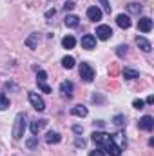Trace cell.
Here are the masks:
<instances>
[{"mask_svg":"<svg viewBox=\"0 0 154 156\" xmlns=\"http://www.w3.org/2000/svg\"><path fill=\"white\" fill-rule=\"evenodd\" d=\"M26 127H27V123H26V113H18L16 118H15V123H13V138L15 140H20L22 136H24V133H26Z\"/></svg>","mask_w":154,"mask_h":156,"instance_id":"1","label":"cell"},{"mask_svg":"<svg viewBox=\"0 0 154 156\" xmlns=\"http://www.w3.org/2000/svg\"><path fill=\"white\" fill-rule=\"evenodd\" d=\"M109 138H111V134H107V133H103V131H94V133L91 134V140H93V144H94L96 147H103V145L109 142Z\"/></svg>","mask_w":154,"mask_h":156,"instance_id":"2","label":"cell"},{"mask_svg":"<svg viewBox=\"0 0 154 156\" xmlns=\"http://www.w3.org/2000/svg\"><path fill=\"white\" fill-rule=\"evenodd\" d=\"M80 76L83 78L85 82H93L94 80V69L87 62H82L80 64Z\"/></svg>","mask_w":154,"mask_h":156,"instance_id":"3","label":"cell"},{"mask_svg":"<svg viewBox=\"0 0 154 156\" xmlns=\"http://www.w3.org/2000/svg\"><path fill=\"white\" fill-rule=\"evenodd\" d=\"M27 96H29V102H31V105H33V107H35V109H37L38 113L45 111V102H44V100L40 98L37 93H33V91H31V93H29Z\"/></svg>","mask_w":154,"mask_h":156,"instance_id":"4","label":"cell"},{"mask_svg":"<svg viewBox=\"0 0 154 156\" xmlns=\"http://www.w3.org/2000/svg\"><path fill=\"white\" fill-rule=\"evenodd\" d=\"M138 29H140L142 33H151V31H152V20H151L149 16H142V18L138 20Z\"/></svg>","mask_w":154,"mask_h":156,"instance_id":"5","label":"cell"},{"mask_svg":"<svg viewBox=\"0 0 154 156\" xmlns=\"http://www.w3.org/2000/svg\"><path fill=\"white\" fill-rule=\"evenodd\" d=\"M96 37L100 40H109L113 37V29L109 26H98L96 27Z\"/></svg>","mask_w":154,"mask_h":156,"instance_id":"6","label":"cell"},{"mask_svg":"<svg viewBox=\"0 0 154 156\" xmlns=\"http://www.w3.org/2000/svg\"><path fill=\"white\" fill-rule=\"evenodd\" d=\"M87 18H89V20H93V22L102 20V9H100L98 5H91V7L87 9Z\"/></svg>","mask_w":154,"mask_h":156,"instance_id":"7","label":"cell"},{"mask_svg":"<svg viewBox=\"0 0 154 156\" xmlns=\"http://www.w3.org/2000/svg\"><path fill=\"white\" fill-rule=\"evenodd\" d=\"M140 129H143V131H152L154 129V118L149 116V115H145L143 118H140Z\"/></svg>","mask_w":154,"mask_h":156,"instance_id":"8","label":"cell"},{"mask_svg":"<svg viewBox=\"0 0 154 156\" xmlns=\"http://www.w3.org/2000/svg\"><path fill=\"white\" fill-rule=\"evenodd\" d=\"M103 147H105V151H107V154H109V156H120V154H121V149H120L114 142H113V138H109V142H107Z\"/></svg>","mask_w":154,"mask_h":156,"instance_id":"9","label":"cell"},{"mask_svg":"<svg viewBox=\"0 0 154 156\" xmlns=\"http://www.w3.org/2000/svg\"><path fill=\"white\" fill-rule=\"evenodd\" d=\"M73 89H75V85H73V82H69V80H65V82L60 83V93H62L64 96H67V98L73 96Z\"/></svg>","mask_w":154,"mask_h":156,"instance_id":"10","label":"cell"},{"mask_svg":"<svg viewBox=\"0 0 154 156\" xmlns=\"http://www.w3.org/2000/svg\"><path fill=\"white\" fill-rule=\"evenodd\" d=\"M82 47H83V49H94V47H96V38H94V35H83V37H82Z\"/></svg>","mask_w":154,"mask_h":156,"instance_id":"11","label":"cell"},{"mask_svg":"<svg viewBox=\"0 0 154 156\" xmlns=\"http://www.w3.org/2000/svg\"><path fill=\"white\" fill-rule=\"evenodd\" d=\"M111 138H113V142H114L116 145L123 151L125 147H127V138H125V134L123 133H116V134H111Z\"/></svg>","mask_w":154,"mask_h":156,"instance_id":"12","label":"cell"},{"mask_svg":"<svg viewBox=\"0 0 154 156\" xmlns=\"http://www.w3.org/2000/svg\"><path fill=\"white\" fill-rule=\"evenodd\" d=\"M136 45H138L143 53H151V51H152L151 42H149L147 38H143V37H138V38H136Z\"/></svg>","mask_w":154,"mask_h":156,"instance_id":"13","label":"cell"},{"mask_svg":"<svg viewBox=\"0 0 154 156\" xmlns=\"http://www.w3.org/2000/svg\"><path fill=\"white\" fill-rule=\"evenodd\" d=\"M116 24H118L121 29H129V27H131V18H129V15H118V16H116Z\"/></svg>","mask_w":154,"mask_h":156,"instance_id":"14","label":"cell"},{"mask_svg":"<svg viewBox=\"0 0 154 156\" xmlns=\"http://www.w3.org/2000/svg\"><path fill=\"white\" fill-rule=\"evenodd\" d=\"M38 40H40V33H31V37L26 40V45H27L29 49H37Z\"/></svg>","mask_w":154,"mask_h":156,"instance_id":"15","label":"cell"},{"mask_svg":"<svg viewBox=\"0 0 154 156\" xmlns=\"http://www.w3.org/2000/svg\"><path fill=\"white\" fill-rule=\"evenodd\" d=\"M64 24H65L67 27H76L78 24H80V18H78L76 15H65Z\"/></svg>","mask_w":154,"mask_h":156,"instance_id":"16","label":"cell"},{"mask_svg":"<svg viewBox=\"0 0 154 156\" xmlns=\"http://www.w3.org/2000/svg\"><path fill=\"white\" fill-rule=\"evenodd\" d=\"M62 140V136H60V133H56V131H49L47 134H45V142L47 144H58Z\"/></svg>","mask_w":154,"mask_h":156,"instance_id":"17","label":"cell"},{"mask_svg":"<svg viewBox=\"0 0 154 156\" xmlns=\"http://www.w3.org/2000/svg\"><path fill=\"white\" fill-rule=\"evenodd\" d=\"M121 75H123V78H127V80H134V78L140 76V71L131 69V67H125V69H121Z\"/></svg>","mask_w":154,"mask_h":156,"instance_id":"18","label":"cell"},{"mask_svg":"<svg viewBox=\"0 0 154 156\" xmlns=\"http://www.w3.org/2000/svg\"><path fill=\"white\" fill-rule=\"evenodd\" d=\"M87 107L85 105H75L73 109H71V115L73 116H80V118H83V116H87Z\"/></svg>","mask_w":154,"mask_h":156,"instance_id":"19","label":"cell"},{"mask_svg":"<svg viewBox=\"0 0 154 156\" xmlns=\"http://www.w3.org/2000/svg\"><path fill=\"white\" fill-rule=\"evenodd\" d=\"M45 123H47L45 120H35V122L31 123V133H33V136H37V134H38L40 129H42V127H44Z\"/></svg>","mask_w":154,"mask_h":156,"instance_id":"20","label":"cell"},{"mask_svg":"<svg viewBox=\"0 0 154 156\" xmlns=\"http://www.w3.org/2000/svg\"><path fill=\"white\" fill-rule=\"evenodd\" d=\"M62 45H64L65 49H73V47L76 45V38L71 37V35H67V37H64V40H62Z\"/></svg>","mask_w":154,"mask_h":156,"instance_id":"21","label":"cell"},{"mask_svg":"<svg viewBox=\"0 0 154 156\" xmlns=\"http://www.w3.org/2000/svg\"><path fill=\"white\" fill-rule=\"evenodd\" d=\"M62 66H64L65 69H73V67H75V58H73V56H64V58H62Z\"/></svg>","mask_w":154,"mask_h":156,"instance_id":"22","label":"cell"},{"mask_svg":"<svg viewBox=\"0 0 154 156\" xmlns=\"http://www.w3.org/2000/svg\"><path fill=\"white\" fill-rule=\"evenodd\" d=\"M127 7H129V11H131L132 15H140V13H142V5H140L138 2H131Z\"/></svg>","mask_w":154,"mask_h":156,"instance_id":"23","label":"cell"},{"mask_svg":"<svg viewBox=\"0 0 154 156\" xmlns=\"http://www.w3.org/2000/svg\"><path fill=\"white\" fill-rule=\"evenodd\" d=\"M7 107H9V98L0 91V111H5Z\"/></svg>","mask_w":154,"mask_h":156,"instance_id":"24","label":"cell"},{"mask_svg":"<svg viewBox=\"0 0 154 156\" xmlns=\"http://www.w3.org/2000/svg\"><path fill=\"white\" fill-rule=\"evenodd\" d=\"M26 147H27V149H35V147H38V136L29 138V140L26 142Z\"/></svg>","mask_w":154,"mask_h":156,"instance_id":"25","label":"cell"},{"mask_svg":"<svg viewBox=\"0 0 154 156\" xmlns=\"http://www.w3.org/2000/svg\"><path fill=\"white\" fill-rule=\"evenodd\" d=\"M113 123L118 125V127H123V125H125V116H123V115H116V116L113 118Z\"/></svg>","mask_w":154,"mask_h":156,"instance_id":"26","label":"cell"},{"mask_svg":"<svg viewBox=\"0 0 154 156\" xmlns=\"http://www.w3.org/2000/svg\"><path fill=\"white\" fill-rule=\"evenodd\" d=\"M37 83H38V89L40 91H44V93H51V91H53V89L45 83V80H37Z\"/></svg>","mask_w":154,"mask_h":156,"instance_id":"27","label":"cell"},{"mask_svg":"<svg viewBox=\"0 0 154 156\" xmlns=\"http://www.w3.org/2000/svg\"><path fill=\"white\" fill-rule=\"evenodd\" d=\"M118 73H120V67H118V64H113V66L109 67V76H111V78H116V76H118Z\"/></svg>","mask_w":154,"mask_h":156,"instance_id":"28","label":"cell"},{"mask_svg":"<svg viewBox=\"0 0 154 156\" xmlns=\"http://www.w3.org/2000/svg\"><path fill=\"white\" fill-rule=\"evenodd\" d=\"M116 55H118L120 58H123V56L127 55V45H118V47H116Z\"/></svg>","mask_w":154,"mask_h":156,"instance_id":"29","label":"cell"},{"mask_svg":"<svg viewBox=\"0 0 154 156\" xmlns=\"http://www.w3.org/2000/svg\"><path fill=\"white\" fill-rule=\"evenodd\" d=\"M98 2H100V5L103 7V11H105V13H111V9H113V7H111L109 0H98Z\"/></svg>","mask_w":154,"mask_h":156,"instance_id":"30","label":"cell"},{"mask_svg":"<svg viewBox=\"0 0 154 156\" xmlns=\"http://www.w3.org/2000/svg\"><path fill=\"white\" fill-rule=\"evenodd\" d=\"M143 104H145L143 100H138V98H136V100L132 102V107H136V109H143Z\"/></svg>","mask_w":154,"mask_h":156,"instance_id":"31","label":"cell"},{"mask_svg":"<svg viewBox=\"0 0 154 156\" xmlns=\"http://www.w3.org/2000/svg\"><path fill=\"white\" fill-rule=\"evenodd\" d=\"M73 7H75V2H73V0H67V2L64 4V9H65V11H71Z\"/></svg>","mask_w":154,"mask_h":156,"instance_id":"32","label":"cell"},{"mask_svg":"<svg viewBox=\"0 0 154 156\" xmlns=\"http://www.w3.org/2000/svg\"><path fill=\"white\" fill-rule=\"evenodd\" d=\"M37 80H45V78H47V73H45V71H44V69H38V75H37Z\"/></svg>","mask_w":154,"mask_h":156,"instance_id":"33","label":"cell"},{"mask_svg":"<svg viewBox=\"0 0 154 156\" xmlns=\"http://www.w3.org/2000/svg\"><path fill=\"white\" fill-rule=\"evenodd\" d=\"M75 144H76V147H83V145H85V140H83V138H76Z\"/></svg>","mask_w":154,"mask_h":156,"instance_id":"34","label":"cell"},{"mask_svg":"<svg viewBox=\"0 0 154 156\" xmlns=\"http://www.w3.org/2000/svg\"><path fill=\"white\" fill-rule=\"evenodd\" d=\"M89 156H105V154H103L102 151H91V153H89Z\"/></svg>","mask_w":154,"mask_h":156,"instance_id":"35","label":"cell"},{"mask_svg":"<svg viewBox=\"0 0 154 156\" xmlns=\"http://www.w3.org/2000/svg\"><path fill=\"white\" fill-rule=\"evenodd\" d=\"M54 13H56L54 9H49V11L45 13V16H47V18H51V16H54Z\"/></svg>","mask_w":154,"mask_h":156,"instance_id":"36","label":"cell"},{"mask_svg":"<svg viewBox=\"0 0 154 156\" xmlns=\"http://www.w3.org/2000/svg\"><path fill=\"white\" fill-rule=\"evenodd\" d=\"M73 131H75V133H78V134H80V133H82V127H80V125H75V127H73Z\"/></svg>","mask_w":154,"mask_h":156,"instance_id":"37","label":"cell"},{"mask_svg":"<svg viewBox=\"0 0 154 156\" xmlns=\"http://www.w3.org/2000/svg\"><path fill=\"white\" fill-rule=\"evenodd\" d=\"M147 104H154V96H147Z\"/></svg>","mask_w":154,"mask_h":156,"instance_id":"38","label":"cell"}]
</instances>
